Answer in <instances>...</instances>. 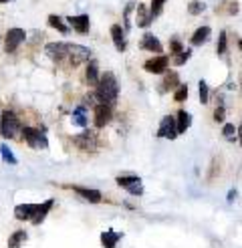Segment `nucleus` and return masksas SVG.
Returning a JSON list of instances; mask_svg holds the SVG:
<instances>
[{
    "label": "nucleus",
    "mask_w": 242,
    "mask_h": 248,
    "mask_svg": "<svg viewBox=\"0 0 242 248\" xmlns=\"http://www.w3.org/2000/svg\"><path fill=\"white\" fill-rule=\"evenodd\" d=\"M117 93H119V87H117L115 75L111 71L103 73V75L99 77V83H97L95 99L99 101V105H109V107H111L117 101Z\"/></svg>",
    "instance_id": "obj_1"
},
{
    "label": "nucleus",
    "mask_w": 242,
    "mask_h": 248,
    "mask_svg": "<svg viewBox=\"0 0 242 248\" xmlns=\"http://www.w3.org/2000/svg\"><path fill=\"white\" fill-rule=\"evenodd\" d=\"M0 133H2L4 140H16V138H20V133H22L20 121H18V117L15 113H12V111H4V113H2Z\"/></svg>",
    "instance_id": "obj_2"
},
{
    "label": "nucleus",
    "mask_w": 242,
    "mask_h": 248,
    "mask_svg": "<svg viewBox=\"0 0 242 248\" xmlns=\"http://www.w3.org/2000/svg\"><path fill=\"white\" fill-rule=\"evenodd\" d=\"M22 138L32 150H46L48 147V140H46L45 131L36 129V127H22Z\"/></svg>",
    "instance_id": "obj_3"
},
{
    "label": "nucleus",
    "mask_w": 242,
    "mask_h": 248,
    "mask_svg": "<svg viewBox=\"0 0 242 248\" xmlns=\"http://www.w3.org/2000/svg\"><path fill=\"white\" fill-rule=\"evenodd\" d=\"M117 184L121 188H125L131 196H141L143 194V186H141V178L136 173H127V176H117Z\"/></svg>",
    "instance_id": "obj_4"
},
{
    "label": "nucleus",
    "mask_w": 242,
    "mask_h": 248,
    "mask_svg": "<svg viewBox=\"0 0 242 248\" xmlns=\"http://www.w3.org/2000/svg\"><path fill=\"white\" fill-rule=\"evenodd\" d=\"M89 59H91V51H89L87 46H83V45H69L67 61H69L73 67H77L81 63H87Z\"/></svg>",
    "instance_id": "obj_5"
},
{
    "label": "nucleus",
    "mask_w": 242,
    "mask_h": 248,
    "mask_svg": "<svg viewBox=\"0 0 242 248\" xmlns=\"http://www.w3.org/2000/svg\"><path fill=\"white\" fill-rule=\"evenodd\" d=\"M157 138H166V140H176L178 138V127H176V117L166 115L160 121V129H157Z\"/></svg>",
    "instance_id": "obj_6"
},
{
    "label": "nucleus",
    "mask_w": 242,
    "mask_h": 248,
    "mask_svg": "<svg viewBox=\"0 0 242 248\" xmlns=\"http://www.w3.org/2000/svg\"><path fill=\"white\" fill-rule=\"evenodd\" d=\"M45 53L51 57L55 63H60V61H67L69 45H67V43H48V45L45 46Z\"/></svg>",
    "instance_id": "obj_7"
},
{
    "label": "nucleus",
    "mask_w": 242,
    "mask_h": 248,
    "mask_svg": "<svg viewBox=\"0 0 242 248\" xmlns=\"http://www.w3.org/2000/svg\"><path fill=\"white\" fill-rule=\"evenodd\" d=\"M27 39V32H24L22 29H10L8 32H6V39H4V45H6V51L8 53H15L16 48H18V45Z\"/></svg>",
    "instance_id": "obj_8"
},
{
    "label": "nucleus",
    "mask_w": 242,
    "mask_h": 248,
    "mask_svg": "<svg viewBox=\"0 0 242 248\" xmlns=\"http://www.w3.org/2000/svg\"><path fill=\"white\" fill-rule=\"evenodd\" d=\"M53 206H55L53 198H48V200L43 202V204H36V212H34V216H32V220H30V224H32V226H41L43 222H45V218L48 216V212L53 210Z\"/></svg>",
    "instance_id": "obj_9"
},
{
    "label": "nucleus",
    "mask_w": 242,
    "mask_h": 248,
    "mask_svg": "<svg viewBox=\"0 0 242 248\" xmlns=\"http://www.w3.org/2000/svg\"><path fill=\"white\" fill-rule=\"evenodd\" d=\"M75 194H79L83 200H87V202H91V204H99V202H103V194L99 192V190H93V188H81V186H73L71 188Z\"/></svg>",
    "instance_id": "obj_10"
},
{
    "label": "nucleus",
    "mask_w": 242,
    "mask_h": 248,
    "mask_svg": "<svg viewBox=\"0 0 242 248\" xmlns=\"http://www.w3.org/2000/svg\"><path fill=\"white\" fill-rule=\"evenodd\" d=\"M113 113L109 105H97L95 107V127H105L109 121H111Z\"/></svg>",
    "instance_id": "obj_11"
},
{
    "label": "nucleus",
    "mask_w": 242,
    "mask_h": 248,
    "mask_svg": "<svg viewBox=\"0 0 242 248\" xmlns=\"http://www.w3.org/2000/svg\"><path fill=\"white\" fill-rule=\"evenodd\" d=\"M139 46L143 48V51H150V53H162V51H164V46H162L160 39H155L151 32H145V34H143V39H141Z\"/></svg>",
    "instance_id": "obj_12"
},
{
    "label": "nucleus",
    "mask_w": 242,
    "mask_h": 248,
    "mask_svg": "<svg viewBox=\"0 0 242 248\" xmlns=\"http://www.w3.org/2000/svg\"><path fill=\"white\" fill-rule=\"evenodd\" d=\"M67 22L71 24L75 32L79 34H87L89 32V16L87 15H79V16H67Z\"/></svg>",
    "instance_id": "obj_13"
},
{
    "label": "nucleus",
    "mask_w": 242,
    "mask_h": 248,
    "mask_svg": "<svg viewBox=\"0 0 242 248\" xmlns=\"http://www.w3.org/2000/svg\"><path fill=\"white\" fill-rule=\"evenodd\" d=\"M73 141H75V145H79L81 150H89V152H93L95 147H97L95 135L89 133V131H85V133H81V135H75V138H73Z\"/></svg>",
    "instance_id": "obj_14"
},
{
    "label": "nucleus",
    "mask_w": 242,
    "mask_h": 248,
    "mask_svg": "<svg viewBox=\"0 0 242 248\" xmlns=\"http://www.w3.org/2000/svg\"><path fill=\"white\" fill-rule=\"evenodd\" d=\"M36 212V204H18L15 208V218L20 222H30Z\"/></svg>",
    "instance_id": "obj_15"
},
{
    "label": "nucleus",
    "mask_w": 242,
    "mask_h": 248,
    "mask_svg": "<svg viewBox=\"0 0 242 248\" xmlns=\"http://www.w3.org/2000/svg\"><path fill=\"white\" fill-rule=\"evenodd\" d=\"M167 63H169V59L164 57V55L155 57V59H150V61H145V71L148 73H166Z\"/></svg>",
    "instance_id": "obj_16"
},
{
    "label": "nucleus",
    "mask_w": 242,
    "mask_h": 248,
    "mask_svg": "<svg viewBox=\"0 0 242 248\" xmlns=\"http://www.w3.org/2000/svg\"><path fill=\"white\" fill-rule=\"evenodd\" d=\"M125 31L119 27V24H113L111 27V39L115 43V48L117 51H125V46H127V41H125Z\"/></svg>",
    "instance_id": "obj_17"
},
{
    "label": "nucleus",
    "mask_w": 242,
    "mask_h": 248,
    "mask_svg": "<svg viewBox=\"0 0 242 248\" xmlns=\"http://www.w3.org/2000/svg\"><path fill=\"white\" fill-rule=\"evenodd\" d=\"M121 236H123V234H119V232H115V230H105V232L101 234V246H103V248H115L117 242L121 240Z\"/></svg>",
    "instance_id": "obj_18"
},
{
    "label": "nucleus",
    "mask_w": 242,
    "mask_h": 248,
    "mask_svg": "<svg viewBox=\"0 0 242 248\" xmlns=\"http://www.w3.org/2000/svg\"><path fill=\"white\" fill-rule=\"evenodd\" d=\"M136 12H137V27H141V29L150 27L151 20H153V16H151V12L145 8V4H137V6H136Z\"/></svg>",
    "instance_id": "obj_19"
},
{
    "label": "nucleus",
    "mask_w": 242,
    "mask_h": 248,
    "mask_svg": "<svg viewBox=\"0 0 242 248\" xmlns=\"http://www.w3.org/2000/svg\"><path fill=\"white\" fill-rule=\"evenodd\" d=\"M99 65L95 63V61H89V65H87V71H85V79H87L89 85L97 87V83H99Z\"/></svg>",
    "instance_id": "obj_20"
},
{
    "label": "nucleus",
    "mask_w": 242,
    "mask_h": 248,
    "mask_svg": "<svg viewBox=\"0 0 242 248\" xmlns=\"http://www.w3.org/2000/svg\"><path fill=\"white\" fill-rule=\"evenodd\" d=\"M190 123H192V117L188 111H178V117H176V127H178V135L180 133H186V129L190 127Z\"/></svg>",
    "instance_id": "obj_21"
},
{
    "label": "nucleus",
    "mask_w": 242,
    "mask_h": 248,
    "mask_svg": "<svg viewBox=\"0 0 242 248\" xmlns=\"http://www.w3.org/2000/svg\"><path fill=\"white\" fill-rule=\"evenodd\" d=\"M27 238H29V234L24 232V230L12 232L10 236H8V248H22V244L27 242Z\"/></svg>",
    "instance_id": "obj_22"
},
{
    "label": "nucleus",
    "mask_w": 242,
    "mask_h": 248,
    "mask_svg": "<svg viewBox=\"0 0 242 248\" xmlns=\"http://www.w3.org/2000/svg\"><path fill=\"white\" fill-rule=\"evenodd\" d=\"M208 36H210V27H200L196 32L192 34V45L194 46H200V45H204L206 41H208Z\"/></svg>",
    "instance_id": "obj_23"
},
{
    "label": "nucleus",
    "mask_w": 242,
    "mask_h": 248,
    "mask_svg": "<svg viewBox=\"0 0 242 248\" xmlns=\"http://www.w3.org/2000/svg\"><path fill=\"white\" fill-rule=\"evenodd\" d=\"M73 123L79 127H87V115H85V107H77L73 111Z\"/></svg>",
    "instance_id": "obj_24"
},
{
    "label": "nucleus",
    "mask_w": 242,
    "mask_h": 248,
    "mask_svg": "<svg viewBox=\"0 0 242 248\" xmlns=\"http://www.w3.org/2000/svg\"><path fill=\"white\" fill-rule=\"evenodd\" d=\"M48 24H51L53 29H57L59 32H63V34H67V32H69V27L63 22V18L57 16V15H51V16H48Z\"/></svg>",
    "instance_id": "obj_25"
},
{
    "label": "nucleus",
    "mask_w": 242,
    "mask_h": 248,
    "mask_svg": "<svg viewBox=\"0 0 242 248\" xmlns=\"http://www.w3.org/2000/svg\"><path fill=\"white\" fill-rule=\"evenodd\" d=\"M0 154H2V159L6 164H10V166H16L18 162H16V155L10 152V147L8 145H0Z\"/></svg>",
    "instance_id": "obj_26"
},
{
    "label": "nucleus",
    "mask_w": 242,
    "mask_h": 248,
    "mask_svg": "<svg viewBox=\"0 0 242 248\" xmlns=\"http://www.w3.org/2000/svg\"><path fill=\"white\" fill-rule=\"evenodd\" d=\"M222 135L228 141H234V140H238V129L232 125V123H226L224 129H222Z\"/></svg>",
    "instance_id": "obj_27"
},
{
    "label": "nucleus",
    "mask_w": 242,
    "mask_h": 248,
    "mask_svg": "<svg viewBox=\"0 0 242 248\" xmlns=\"http://www.w3.org/2000/svg\"><path fill=\"white\" fill-rule=\"evenodd\" d=\"M182 83H178V73H169L166 75V81H164V89H178Z\"/></svg>",
    "instance_id": "obj_28"
},
{
    "label": "nucleus",
    "mask_w": 242,
    "mask_h": 248,
    "mask_svg": "<svg viewBox=\"0 0 242 248\" xmlns=\"http://www.w3.org/2000/svg\"><path fill=\"white\" fill-rule=\"evenodd\" d=\"M198 93H200V103H202V105L208 103L210 89H208V85H206V81H200V83H198Z\"/></svg>",
    "instance_id": "obj_29"
},
{
    "label": "nucleus",
    "mask_w": 242,
    "mask_h": 248,
    "mask_svg": "<svg viewBox=\"0 0 242 248\" xmlns=\"http://www.w3.org/2000/svg\"><path fill=\"white\" fill-rule=\"evenodd\" d=\"M204 10H206V4L202 2V0H194V2H190V6H188L190 15H202Z\"/></svg>",
    "instance_id": "obj_30"
},
{
    "label": "nucleus",
    "mask_w": 242,
    "mask_h": 248,
    "mask_svg": "<svg viewBox=\"0 0 242 248\" xmlns=\"http://www.w3.org/2000/svg\"><path fill=\"white\" fill-rule=\"evenodd\" d=\"M164 4H166V0H151V8H150V12H151V16L155 18V16H160L162 12H164Z\"/></svg>",
    "instance_id": "obj_31"
},
{
    "label": "nucleus",
    "mask_w": 242,
    "mask_h": 248,
    "mask_svg": "<svg viewBox=\"0 0 242 248\" xmlns=\"http://www.w3.org/2000/svg\"><path fill=\"white\" fill-rule=\"evenodd\" d=\"M174 99H176V101H184V99H188V85L182 83L176 89V93H174Z\"/></svg>",
    "instance_id": "obj_32"
},
{
    "label": "nucleus",
    "mask_w": 242,
    "mask_h": 248,
    "mask_svg": "<svg viewBox=\"0 0 242 248\" xmlns=\"http://www.w3.org/2000/svg\"><path fill=\"white\" fill-rule=\"evenodd\" d=\"M226 51V32H220V36H218V45H216V53L222 55Z\"/></svg>",
    "instance_id": "obj_33"
},
{
    "label": "nucleus",
    "mask_w": 242,
    "mask_h": 248,
    "mask_svg": "<svg viewBox=\"0 0 242 248\" xmlns=\"http://www.w3.org/2000/svg\"><path fill=\"white\" fill-rule=\"evenodd\" d=\"M190 51H182V53H178L176 57H174V65H184L186 63V61L190 59Z\"/></svg>",
    "instance_id": "obj_34"
},
{
    "label": "nucleus",
    "mask_w": 242,
    "mask_h": 248,
    "mask_svg": "<svg viewBox=\"0 0 242 248\" xmlns=\"http://www.w3.org/2000/svg\"><path fill=\"white\" fill-rule=\"evenodd\" d=\"M136 6H137L136 2H129V4L125 6V16H123V18H125V29H129V27H131L129 18H131V10H136Z\"/></svg>",
    "instance_id": "obj_35"
},
{
    "label": "nucleus",
    "mask_w": 242,
    "mask_h": 248,
    "mask_svg": "<svg viewBox=\"0 0 242 248\" xmlns=\"http://www.w3.org/2000/svg\"><path fill=\"white\" fill-rule=\"evenodd\" d=\"M169 48H172V53H174V55H178V53L184 51V46H182V43H180L178 39H172V43H169Z\"/></svg>",
    "instance_id": "obj_36"
},
{
    "label": "nucleus",
    "mask_w": 242,
    "mask_h": 248,
    "mask_svg": "<svg viewBox=\"0 0 242 248\" xmlns=\"http://www.w3.org/2000/svg\"><path fill=\"white\" fill-rule=\"evenodd\" d=\"M224 117H226L224 105H218V107H216V111H214V119H216V121H224Z\"/></svg>",
    "instance_id": "obj_37"
},
{
    "label": "nucleus",
    "mask_w": 242,
    "mask_h": 248,
    "mask_svg": "<svg viewBox=\"0 0 242 248\" xmlns=\"http://www.w3.org/2000/svg\"><path fill=\"white\" fill-rule=\"evenodd\" d=\"M234 198H236V190H230V192H228V202H232Z\"/></svg>",
    "instance_id": "obj_38"
},
{
    "label": "nucleus",
    "mask_w": 242,
    "mask_h": 248,
    "mask_svg": "<svg viewBox=\"0 0 242 248\" xmlns=\"http://www.w3.org/2000/svg\"><path fill=\"white\" fill-rule=\"evenodd\" d=\"M238 141H240V145H242V125L238 127Z\"/></svg>",
    "instance_id": "obj_39"
},
{
    "label": "nucleus",
    "mask_w": 242,
    "mask_h": 248,
    "mask_svg": "<svg viewBox=\"0 0 242 248\" xmlns=\"http://www.w3.org/2000/svg\"><path fill=\"white\" fill-rule=\"evenodd\" d=\"M0 2H12V0H0Z\"/></svg>",
    "instance_id": "obj_40"
},
{
    "label": "nucleus",
    "mask_w": 242,
    "mask_h": 248,
    "mask_svg": "<svg viewBox=\"0 0 242 248\" xmlns=\"http://www.w3.org/2000/svg\"><path fill=\"white\" fill-rule=\"evenodd\" d=\"M238 45H240V48H242V39H240V41H238Z\"/></svg>",
    "instance_id": "obj_41"
},
{
    "label": "nucleus",
    "mask_w": 242,
    "mask_h": 248,
    "mask_svg": "<svg viewBox=\"0 0 242 248\" xmlns=\"http://www.w3.org/2000/svg\"><path fill=\"white\" fill-rule=\"evenodd\" d=\"M0 123H2V113H0Z\"/></svg>",
    "instance_id": "obj_42"
}]
</instances>
